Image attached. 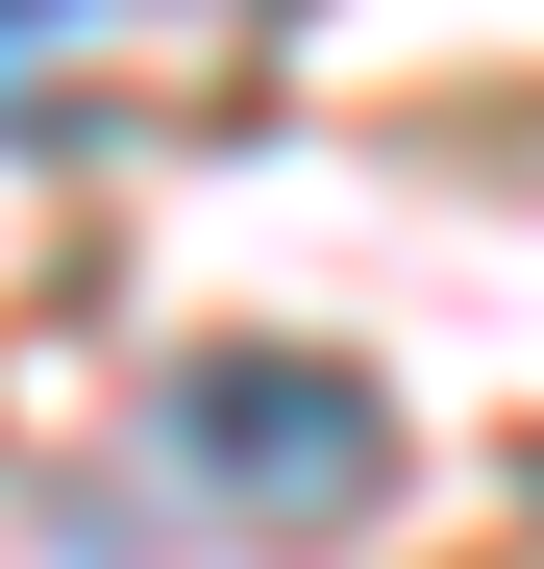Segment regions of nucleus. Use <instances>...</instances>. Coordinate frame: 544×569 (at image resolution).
<instances>
[{
	"mask_svg": "<svg viewBox=\"0 0 544 569\" xmlns=\"http://www.w3.org/2000/svg\"><path fill=\"white\" fill-rule=\"evenodd\" d=\"M50 26H100V0H0V100H50Z\"/></svg>",
	"mask_w": 544,
	"mask_h": 569,
	"instance_id": "nucleus-2",
	"label": "nucleus"
},
{
	"mask_svg": "<svg viewBox=\"0 0 544 569\" xmlns=\"http://www.w3.org/2000/svg\"><path fill=\"white\" fill-rule=\"evenodd\" d=\"M149 446L199 470V520H248V545H322V520L396 496V397L322 371V347H199V371L149 397Z\"/></svg>",
	"mask_w": 544,
	"mask_h": 569,
	"instance_id": "nucleus-1",
	"label": "nucleus"
}]
</instances>
